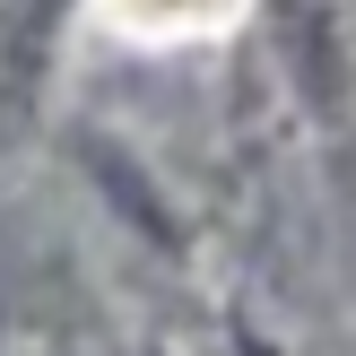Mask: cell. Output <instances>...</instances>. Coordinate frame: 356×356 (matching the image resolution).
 I'll return each instance as SVG.
<instances>
[{"label":"cell","mask_w":356,"mask_h":356,"mask_svg":"<svg viewBox=\"0 0 356 356\" xmlns=\"http://www.w3.org/2000/svg\"><path fill=\"white\" fill-rule=\"evenodd\" d=\"M235 356H278L270 339H252V330H243V339H235Z\"/></svg>","instance_id":"2"},{"label":"cell","mask_w":356,"mask_h":356,"mask_svg":"<svg viewBox=\"0 0 356 356\" xmlns=\"http://www.w3.org/2000/svg\"><path fill=\"white\" fill-rule=\"evenodd\" d=\"M52 52V0H0V148L26 131Z\"/></svg>","instance_id":"1"}]
</instances>
